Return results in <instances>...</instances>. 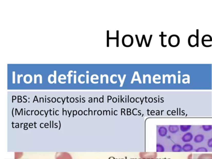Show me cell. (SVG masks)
Segmentation results:
<instances>
[{
	"instance_id": "cell-1",
	"label": "cell",
	"mask_w": 212,
	"mask_h": 159,
	"mask_svg": "<svg viewBox=\"0 0 212 159\" xmlns=\"http://www.w3.org/2000/svg\"><path fill=\"white\" fill-rule=\"evenodd\" d=\"M197 35H195L194 34H192L189 36L188 38V44L191 47H194L196 46L197 47L199 46V40H198V30L197 29Z\"/></svg>"
},
{
	"instance_id": "cell-2",
	"label": "cell",
	"mask_w": 212,
	"mask_h": 159,
	"mask_svg": "<svg viewBox=\"0 0 212 159\" xmlns=\"http://www.w3.org/2000/svg\"><path fill=\"white\" fill-rule=\"evenodd\" d=\"M169 46L171 47H177L180 43V38L177 35L173 34L169 36L168 40Z\"/></svg>"
},
{
	"instance_id": "cell-3",
	"label": "cell",
	"mask_w": 212,
	"mask_h": 159,
	"mask_svg": "<svg viewBox=\"0 0 212 159\" xmlns=\"http://www.w3.org/2000/svg\"><path fill=\"white\" fill-rule=\"evenodd\" d=\"M122 44L126 47H131L133 43V38L131 35H126L122 38Z\"/></svg>"
},
{
	"instance_id": "cell-4",
	"label": "cell",
	"mask_w": 212,
	"mask_h": 159,
	"mask_svg": "<svg viewBox=\"0 0 212 159\" xmlns=\"http://www.w3.org/2000/svg\"><path fill=\"white\" fill-rule=\"evenodd\" d=\"M139 156L142 159H155L158 154L157 153H140Z\"/></svg>"
},
{
	"instance_id": "cell-5",
	"label": "cell",
	"mask_w": 212,
	"mask_h": 159,
	"mask_svg": "<svg viewBox=\"0 0 212 159\" xmlns=\"http://www.w3.org/2000/svg\"><path fill=\"white\" fill-rule=\"evenodd\" d=\"M56 159H73L70 154L68 153H57L55 155Z\"/></svg>"
},
{
	"instance_id": "cell-6",
	"label": "cell",
	"mask_w": 212,
	"mask_h": 159,
	"mask_svg": "<svg viewBox=\"0 0 212 159\" xmlns=\"http://www.w3.org/2000/svg\"><path fill=\"white\" fill-rule=\"evenodd\" d=\"M212 42V38L211 36L208 34L205 35L202 39V44L203 45L206 47H208L207 45V42Z\"/></svg>"
},
{
	"instance_id": "cell-7",
	"label": "cell",
	"mask_w": 212,
	"mask_h": 159,
	"mask_svg": "<svg viewBox=\"0 0 212 159\" xmlns=\"http://www.w3.org/2000/svg\"><path fill=\"white\" fill-rule=\"evenodd\" d=\"M193 138V135L191 132L186 133L182 137V141L184 143H189Z\"/></svg>"
},
{
	"instance_id": "cell-8",
	"label": "cell",
	"mask_w": 212,
	"mask_h": 159,
	"mask_svg": "<svg viewBox=\"0 0 212 159\" xmlns=\"http://www.w3.org/2000/svg\"><path fill=\"white\" fill-rule=\"evenodd\" d=\"M182 150L185 152H189L193 151V145L190 143H186L182 147Z\"/></svg>"
},
{
	"instance_id": "cell-9",
	"label": "cell",
	"mask_w": 212,
	"mask_h": 159,
	"mask_svg": "<svg viewBox=\"0 0 212 159\" xmlns=\"http://www.w3.org/2000/svg\"><path fill=\"white\" fill-rule=\"evenodd\" d=\"M169 130L172 134H175L179 130V128L178 126L177 125H171L169 127Z\"/></svg>"
},
{
	"instance_id": "cell-10",
	"label": "cell",
	"mask_w": 212,
	"mask_h": 159,
	"mask_svg": "<svg viewBox=\"0 0 212 159\" xmlns=\"http://www.w3.org/2000/svg\"><path fill=\"white\" fill-rule=\"evenodd\" d=\"M204 139V136L202 134H198L195 136L194 138V141L196 143H201Z\"/></svg>"
},
{
	"instance_id": "cell-11",
	"label": "cell",
	"mask_w": 212,
	"mask_h": 159,
	"mask_svg": "<svg viewBox=\"0 0 212 159\" xmlns=\"http://www.w3.org/2000/svg\"><path fill=\"white\" fill-rule=\"evenodd\" d=\"M158 133L161 136H165L167 134V129L165 127L161 126L159 129Z\"/></svg>"
},
{
	"instance_id": "cell-12",
	"label": "cell",
	"mask_w": 212,
	"mask_h": 159,
	"mask_svg": "<svg viewBox=\"0 0 212 159\" xmlns=\"http://www.w3.org/2000/svg\"><path fill=\"white\" fill-rule=\"evenodd\" d=\"M198 159H212V154L204 153L198 156Z\"/></svg>"
},
{
	"instance_id": "cell-13",
	"label": "cell",
	"mask_w": 212,
	"mask_h": 159,
	"mask_svg": "<svg viewBox=\"0 0 212 159\" xmlns=\"http://www.w3.org/2000/svg\"><path fill=\"white\" fill-rule=\"evenodd\" d=\"M182 149L181 145L178 144H175L172 147V151L174 152H180Z\"/></svg>"
},
{
	"instance_id": "cell-14",
	"label": "cell",
	"mask_w": 212,
	"mask_h": 159,
	"mask_svg": "<svg viewBox=\"0 0 212 159\" xmlns=\"http://www.w3.org/2000/svg\"><path fill=\"white\" fill-rule=\"evenodd\" d=\"M191 127V125H181L180 126V129L182 132H186L190 130Z\"/></svg>"
},
{
	"instance_id": "cell-15",
	"label": "cell",
	"mask_w": 212,
	"mask_h": 159,
	"mask_svg": "<svg viewBox=\"0 0 212 159\" xmlns=\"http://www.w3.org/2000/svg\"><path fill=\"white\" fill-rule=\"evenodd\" d=\"M32 76L30 75H26L24 78V82L25 83H30L32 81Z\"/></svg>"
},
{
	"instance_id": "cell-16",
	"label": "cell",
	"mask_w": 212,
	"mask_h": 159,
	"mask_svg": "<svg viewBox=\"0 0 212 159\" xmlns=\"http://www.w3.org/2000/svg\"><path fill=\"white\" fill-rule=\"evenodd\" d=\"M202 128L204 131H208L212 129V126L211 125H203Z\"/></svg>"
},
{
	"instance_id": "cell-17",
	"label": "cell",
	"mask_w": 212,
	"mask_h": 159,
	"mask_svg": "<svg viewBox=\"0 0 212 159\" xmlns=\"http://www.w3.org/2000/svg\"><path fill=\"white\" fill-rule=\"evenodd\" d=\"M196 152H207L208 149L204 147H199L196 150Z\"/></svg>"
},
{
	"instance_id": "cell-18",
	"label": "cell",
	"mask_w": 212,
	"mask_h": 159,
	"mask_svg": "<svg viewBox=\"0 0 212 159\" xmlns=\"http://www.w3.org/2000/svg\"><path fill=\"white\" fill-rule=\"evenodd\" d=\"M165 148L164 147L161 145L158 144L157 145V151L158 152H164Z\"/></svg>"
},
{
	"instance_id": "cell-19",
	"label": "cell",
	"mask_w": 212,
	"mask_h": 159,
	"mask_svg": "<svg viewBox=\"0 0 212 159\" xmlns=\"http://www.w3.org/2000/svg\"><path fill=\"white\" fill-rule=\"evenodd\" d=\"M160 36H161V45L162 46V47H167V45H164V44H163V38H164V36H167V35H164V34H163V32H162V34H161V35H160Z\"/></svg>"
},
{
	"instance_id": "cell-20",
	"label": "cell",
	"mask_w": 212,
	"mask_h": 159,
	"mask_svg": "<svg viewBox=\"0 0 212 159\" xmlns=\"http://www.w3.org/2000/svg\"><path fill=\"white\" fill-rule=\"evenodd\" d=\"M119 31L117 30V38H116V40H117V47H119Z\"/></svg>"
},
{
	"instance_id": "cell-21",
	"label": "cell",
	"mask_w": 212,
	"mask_h": 159,
	"mask_svg": "<svg viewBox=\"0 0 212 159\" xmlns=\"http://www.w3.org/2000/svg\"><path fill=\"white\" fill-rule=\"evenodd\" d=\"M73 71H69V74L67 75L69 77V83L70 84L71 83V76H73V75H71V73H73Z\"/></svg>"
},
{
	"instance_id": "cell-22",
	"label": "cell",
	"mask_w": 212,
	"mask_h": 159,
	"mask_svg": "<svg viewBox=\"0 0 212 159\" xmlns=\"http://www.w3.org/2000/svg\"><path fill=\"white\" fill-rule=\"evenodd\" d=\"M207 145L208 146L210 147H212V138L208 140Z\"/></svg>"
},
{
	"instance_id": "cell-23",
	"label": "cell",
	"mask_w": 212,
	"mask_h": 159,
	"mask_svg": "<svg viewBox=\"0 0 212 159\" xmlns=\"http://www.w3.org/2000/svg\"><path fill=\"white\" fill-rule=\"evenodd\" d=\"M107 47H109V40L110 38L109 37V31H107Z\"/></svg>"
},
{
	"instance_id": "cell-24",
	"label": "cell",
	"mask_w": 212,
	"mask_h": 159,
	"mask_svg": "<svg viewBox=\"0 0 212 159\" xmlns=\"http://www.w3.org/2000/svg\"><path fill=\"white\" fill-rule=\"evenodd\" d=\"M118 76H119V79H120V82H121V86H120V87H122V86H123V81H124V79H125V78L126 76V75H124V76H123V81H122V80H121V78H120V75H118Z\"/></svg>"
},
{
	"instance_id": "cell-25",
	"label": "cell",
	"mask_w": 212,
	"mask_h": 159,
	"mask_svg": "<svg viewBox=\"0 0 212 159\" xmlns=\"http://www.w3.org/2000/svg\"><path fill=\"white\" fill-rule=\"evenodd\" d=\"M82 76L85 77V75H80V76H79V77H78V82H79V83H80L82 84L84 83H85V81H83V82H81V80H80V78H81V77Z\"/></svg>"
},
{
	"instance_id": "cell-26",
	"label": "cell",
	"mask_w": 212,
	"mask_h": 159,
	"mask_svg": "<svg viewBox=\"0 0 212 159\" xmlns=\"http://www.w3.org/2000/svg\"><path fill=\"white\" fill-rule=\"evenodd\" d=\"M13 84L15 83V72H13Z\"/></svg>"
},
{
	"instance_id": "cell-27",
	"label": "cell",
	"mask_w": 212,
	"mask_h": 159,
	"mask_svg": "<svg viewBox=\"0 0 212 159\" xmlns=\"http://www.w3.org/2000/svg\"><path fill=\"white\" fill-rule=\"evenodd\" d=\"M54 77H55V82L54 83H56V71H54Z\"/></svg>"
},
{
	"instance_id": "cell-28",
	"label": "cell",
	"mask_w": 212,
	"mask_h": 159,
	"mask_svg": "<svg viewBox=\"0 0 212 159\" xmlns=\"http://www.w3.org/2000/svg\"><path fill=\"white\" fill-rule=\"evenodd\" d=\"M17 76H17V78H18V81H17V83H18V84H19L20 83V78H21V77H22V76H23V75H17Z\"/></svg>"
},
{
	"instance_id": "cell-29",
	"label": "cell",
	"mask_w": 212,
	"mask_h": 159,
	"mask_svg": "<svg viewBox=\"0 0 212 159\" xmlns=\"http://www.w3.org/2000/svg\"><path fill=\"white\" fill-rule=\"evenodd\" d=\"M74 83L75 84L76 83V75H74Z\"/></svg>"
},
{
	"instance_id": "cell-30",
	"label": "cell",
	"mask_w": 212,
	"mask_h": 159,
	"mask_svg": "<svg viewBox=\"0 0 212 159\" xmlns=\"http://www.w3.org/2000/svg\"><path fill=\"white\" fill-rule=\"evenodd\" d=\"M87 83H88V76H88V75H87Z\"/></svg>"
},
{
	"instance_id": "cell-31",
	"label": "cell",
	"mask_w": 212,
	"mask_h": 159,
	"mask_svg": "<svg viewBox=\"0 0 212 159\" xmlns=\"http://www.w3.org/2000/svg\"><path fill=\"white\" fill-rule=\"evenodd\" d=\"M77 73V72H76V71H74V73Z\"/></svg>"
},
{
	"instance_id": "cell-32",
	"label": "cell",
	"mask_w": 212,
	"mask_h": 159,
	"mask_svg": "<svg viewBox=\"0 0 212 159\" xmlns=\"http://www.w3.org/2000/svg\"><path fill=\"white\" fill-rule=\"evenodd\" d=\"M86 73H89V71H87L86 72Z\"/></svg>"
}]
</instances>
